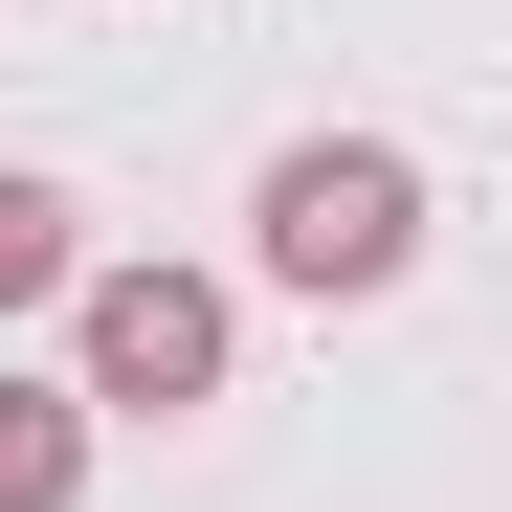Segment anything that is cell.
<instances>
[{
	"mask_svg": "<svg viewBox=\"0 0 512 512\" xmlns=\"http://www.w3.org/2000/svg\"><path fill=\"white\" fill-rule=\"evenodd\" d=\"M67 268H90L67 245V179H0V312H67Z\"/></svg>",
	"mask_w": 512,
	"mask_h": 512,
	"instance_id": "cell-4",
	"label": "cell"
},
{
	"mask_svg": "<svg viewBox=\"0 0 512 512\" xmlns=\"http://www.w3.org/2000/svg\"><path fill=\"white\" fill-rule=\"evenodd\" d=\"M245 245H268V290H401L423 268V156L401 134H290L268 156V201H245Z\"/></svg>",
	"mask_w": 512,
	"mask_h": 512,
	"instance_id": "cell-1",
	"label": "cell"
},
{
	"mask_svg": "<svg viewBox=\"0 0 512 512\" xmlns=\"http://www.w3.org/2000/svg\"><path fill=\"white\" fill-rule=\"evenodd\" d=\"M223 357H245V312L201 268H67V401L90 423H179V401H223Z\"/></svg>",
	"mask_w": 512,
	"mask_h": 512,
	"instance_id": "cell-2",
	"label": "cell"
},
{
	"mask_svg": "<svg viewBox=\"0 0 512 512\" xmlns=\"http://www.w3.org/2000/svg\"><path fill=\"white\" fill-rule=\"evenodd\" d=\"M90 490V401L67 379H0V512H67Z\"/></svg>",
	"mask_w": 512,
	"mask_h": 512,
	"instance_id": "cell-3",
	"label": "cell"
}]
</instances>
